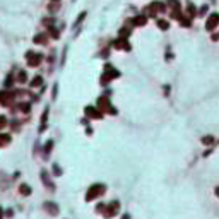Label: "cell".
<instances>
[{"label": "cell", "instance_id": "7c38bea8", "mask_svg": "<svg viewBox=\"0 0 219 219\" xmlns=\"http://www.w3.org/2000/svg\"><path fill=\"white\" fill-rule=\"evenodd\" d=\"M123 219H130V216H129V214H125V218H123Z\"/></svg>", "mask_w": 219, "mask_h": 219}, {"label": "cell", "instance_id": "8992f818", "mask_svg": "<svg viewBox=\"0 0 219 219\" xmlns=\"http://www.w3.org/2000/svg\"><path fill=\"white\" fill-rule=\"evenodd\" d=\"M10 140V137L9 135H0V146H4V144H7Z\"/></svg>", "mask_w": 219, "mask_h": 219}, {"label": "cell", "instance_id": "52a82bcc", "mask_svg": "<svg viewBox=\"0 0 219 219\" xmlns=\"http://www.w3.org/2000/svg\"><path fill=\"white\" fill-rule=\"evenodd\" d=\"M5 123H7V120L4 118V117H0V129H2V127H4Z\"/></svg>", "mask_w": 219, "mask_h": 219}, {"label": "cell", "instance_id": "30bf717a", "mask_svg": "<svg viewBox=\"0 0 219 219\" xmlns=\"http://www.w3.org/2000/svg\"><path fill=\"white\" fill-rule=\"evenodd\" d=\"M53 169H55V173H57V175H60V173H62V171H60V168H58V166H57V164L53 166Z\"/></svg>", "mask_w": 219, "mask_h": 219}, {"label": "cell", "instance_id": "8fae6325", "mask_svg": "<svg viewBox=\"0 0 219 219\" xmlns=\"http://www.w3.org/2000/svg\"><path fill=\"white\" fill-rule=\"evenodd\" d=\"M216 195H218V197H219V187H218V188H216Z\"/></svg>", "mask_w": 219, "mask_h": 219}, {"label": "cell", "instance_id": "6da1fadb", "mask_svg": "<svg viewBox=\"0 0 219 219\" xmlns=\"http://www.w3.org/2000/svg\"><path fill=\"white\" fill-rule=\"evenodd\" d=\"M101 193H105V185H92L89 188V192L86 193V200H94L96 197H100Z\"/></svg>", "mask_w": 219, "mask_h": 219}, {"label": "cell", "instance_id": "277c9868", "mask_svg": "<svg viewBox=\"0 0 219 219\" xmlns=\"http://www.w3.org/2000/svg\"><path fill=\"white\" fill-rule=\"evenodd\" d=\"M218 21H219L218 14H214V17H210V19H209V22H207V28H214V26L218 24Z\"/></svg>", "mask_w": 219, "mask_h": 219}, {"label": "cell", "instance_id": "7a4b0ae2", "mask_svg": "<svg viewBox=\"0 0 219 219\" xmlns=\"http://www.w3.org/2000/svg\"><path fill=\"white\" fill-rule=\"evenodd\" d=\"M45 209L48 210L51 216H57V214H58V207H57V204H53V202H48V204H45Z\"/></svg>", "mask_w": 219, "mask_h": 219}, {"label": "cell", "instance_id": "4fadbf2b", "mask_svg": "<svg viewBox=\"0 0 219 219\" xmlns=\"http://www.w3.org/2000/svg\"><path fill=\"white\" fill-rule=\"evenodd\" d=\"M0 219H2V209H0Z\"/></svg>", "mask_w": 219, "mask_h": 219}, {"label": "cell", "instance_id": "3957f363", "mask_svg": "<svg viewBox=\"0 0 219 219\" xmlns=\"http://www.w3.org/2000/svg\"><path fill=\"white\" fill-rule=\"evenodd\" d=\"M86 113L91 115V117H94V118H100V117H101V113H98L94 108H86Z\"/></svg>", "mask_w": 219, "mask_h": 219}, {"label": "cell", "instance_id": "9c48e42d", "mask_svg": "<svg viewBox=\"0 0 219 219\" xmlns=\"http://www.w3.org/2000/svg\"><path fill=\"white\" fill-rule=\"evenodd\" d=\"M40 82H41V79H40V77H36V79L33 80V86H38V84H40Z\"/></svg>", "mask_w": 219, "mask_h": 219}, {"label": "cell", "instance_id": "ba28073f", "mask_svg": "<svg viewBox=\"0 0 219 219\" xmlns=\"http://www.w3.org/2000/svg\"><path fill=\"white\" fill-rule=\"evenodd\" d=\"M212 142V137H204V144H210Z\"/></svg>", "mask_w": 219, "mask_h": 219}, {"label": "cell", "instance_id": "5b68a950", "mask_svg": "<svg viewBox=\"0 0 219 219\" xmlns=\"http://www.w3.org/2000/svg\"><path fill=\"white\" fill-rule=\"evenodd\" d=\"M19 192L22 193V195H29V193H31L29 185H21V187H19Z\"/></svg>", "mask_w": 219, "mask_h": 219}]
</instances>
